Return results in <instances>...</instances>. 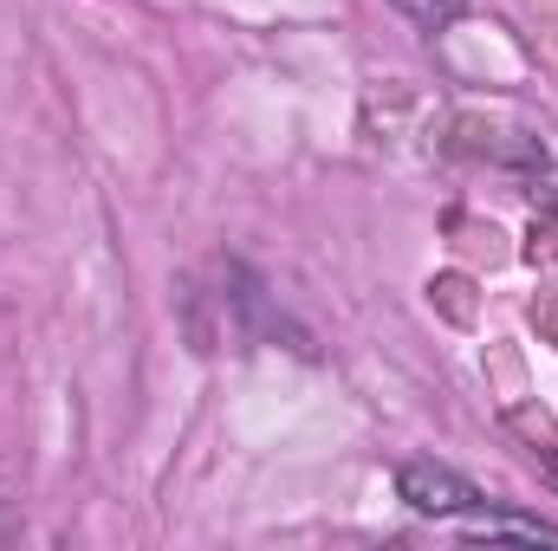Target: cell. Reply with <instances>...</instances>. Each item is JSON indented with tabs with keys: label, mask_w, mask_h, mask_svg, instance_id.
<instances>
[{
	"label": "cell",
	"mask_w": 558,
	"mask_h": 551,
	"mask_svg": "<svg viewBox=\"0 0 558 551\" xmlns=\"http://www.w3.org/2000/svg\"><path fill=\"white\" fill-rule=\"evenodd\" d=\"M397 500L422 513V519H468L474 513V480L468 474H454L448 461H410L403 474H397Z\"/></svg>",
	"instance_id": "6da1fadb"
},
{
	"label": "cell",
	"mask_w": 558,
	"mask_h": 551,
	"mask_svg": "<svg viewBox=\"0 0 558 551\" xmlns=\"http://www.w3.org/2000/svg\"><path fill=\"white\" fill-rule=\"evenodd\" d=\"M416 26H448V20H461L468 13V0H397Z\"/></svg>",
	"instance_id": "3957f363"
},
{
	"label": "cell",
	"mask_w": 558,
	"mask_h": 551,
	"mask_svg": "<svg viewBox=\"0 0 558 551\" xmlns=\"http://www.w3.org/2000/svg\"><path fill=\"white\" fill-rule=\"evenodd\" d=\"M468 539H526V546H558V526L520 519V513H468Z\"/></svg>",
	"instance_id": "7a4b0ae2"
}]
</instances>
